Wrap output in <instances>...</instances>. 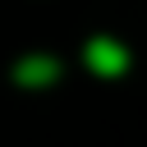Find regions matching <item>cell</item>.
Masks as SVG:
<instances>
[{
    "mask_svg": "<svg viewBox=\"0 0 147 147\" xmlns=\"http://www.w3.org/2000/svg\"><path fill=\"white\" fill-rule=\"evenodd\" d=\"M87 64H92L96 74L115 78V74L129 64V55H124V46H115L110 37H92V46H87Z\"/></svg>",
    "mask_w": 147,
    "mask_h": 147,
    "instance_id": "cell-1",
    "label": "cell"
},
{
    "mask_svg": "<svg viewBox=\"0 0 147 147\" xmlns=\"http://www.w3.org/2000/svg\"><path fill=\"white\" fill-rule=\"evenodd\" d=\"M55 74H60L55 60H18V83H46Z\"/></svg>",
    "mask_w": 147,
    "mask_h": 147,
    "instance_id": "cell-2",
    "label": "cell"
}]
</instances>
